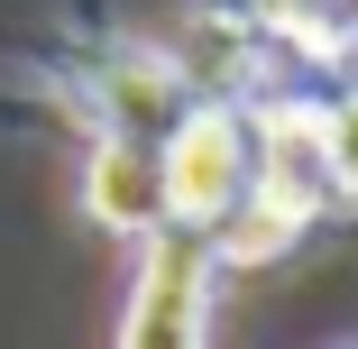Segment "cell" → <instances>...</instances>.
I'll use <instances>...</instances> for the list:
<instances>
[{
	"mask_svg": "<svg viewBox=\"0 0 358 349\" xmlns=\"http://www.w3.org/2000/svg\"><path fill=\"white\" fill-rule=\"evenodd\" d=\"M211 239L193 230H157L148 257H138V285H129V322L120 349H202L211 340Z\"/></svg>",
	"mask_w": 358,
	"mask_h": 349,
	"instance_id": "cell-2",
	"label": "cell"
},
{
	"mask_svg": "<svg viewBox=\"0 0 358 349\" xmlns=\"http://www.w3.org/2000/svg\"><path fill=\"white\" fill-rule=\"evenodd\" d=\"M322 166H331V193L358 202V92L322 101Z\"/></svg>",
	"mask_w": 358,
	"mask_h": 349,
	"instance_id": "cell-4",
	"label": "cell"
},
{
	"mask_svg": "<svg viewBox=\"0 0 358 349\" xmlns=\"http://www.w3.org/2000/svg\"><path fill=\"white\" fill-rule=\"evenodd\" d=\"M157 175H166V230L211 239L257 184V120L230 101H184V120L157 138Z\"/></svg>",
	"mask_w": 358,
	"mask_h": 349,
	"instance_id": "cell-1",
	"label": "cell"
},
{
	"mask_svg": "<svg viewBox=\"0 0 358 349\" xmlns=\"http://www.w3.org/2000/svg\"><path fill=\"white\" fill-rule=\"evenodd\" d=\"M83 212L120 239H157L166 230V175H157V138H110L101 129V148L83 166Z\"/></svg>",
	"mask_w": 358,
	"mask_h": 349,
	"instance_id": "cell-3",
	"label": "cell"
}]
</instances>
